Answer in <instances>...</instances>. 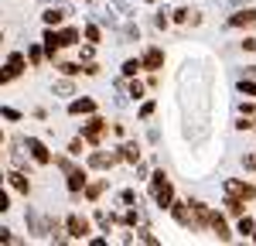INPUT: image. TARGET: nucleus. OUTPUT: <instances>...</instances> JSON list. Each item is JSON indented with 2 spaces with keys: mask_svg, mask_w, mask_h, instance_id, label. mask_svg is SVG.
Here are the masks:
<instances>
[{
  "mask_svg": "<svg viewBox=\"0 0 256 246\" xmlns=\"http://www.w3.org/2000/svg\"><path fill=\"white\" fill-rule=\"evenodd\" d=\"M102 134H106V120H99V116H92V120L82 126V137H86L89 144H99V140H102Z\"/></svg>",
  "mask_w": 256,
  "mask_h": 246,
  "instance_id": "f03ea898",
  "label": "nucleus"
},
{
  "mask_svg": "<svg viewBox=\"0 0 256 246\" xmlns=\"http://www.w3.org/2000/svg\"><path fill=\"white\" fill-rule=\"evenodd\" d=\"M229 24L232 28H250V24H256V10H239V14L229 18Z\"/></svg>",
  "mask_w": 256,
  "mask_h": 246,
  "instance_id": "0eeeda50",
  "label": "nucleus"
},
{
  "mask_svg": "<svg viewBox=\"0 0 256 246\" xmlns=\"http://www.w3.org/2000/svg\"><path fill=\"white\" fill-rule=\"evenodd\" d=\"M140 68H144V62H137V58H130L126 65H123V76H137Z\"/></svg>",
  "mask_w": 256,
  "mask_h": 246,
  "instance_id": "6ab92c4d",
  "label": "nucleus"
},
{
  "mask_svg": "<svg viewBox=\"0 0 256 246\" xmlns=\"http://www.w3.org/2000/svg\"><path fill=\"white\" fill-rule=\"evenodd\" d=\"M164 65V52L160 48H150L147 55H144V68H160Z\"/></svg>",
  "mask_w": 256,
  "mask_h": 246,
  "instance_id": "1a4fd4ad",
  "label": "nucleus"
},
{
  "mask_svg": "<svg viewBox=\"0 0 256 246\" xmlns=\"http://www.w3.org/2000/svg\"><path fill=\"white\" fill-rule=\"evenodd\" d=\"M62 18H65V10H55V7H52V10H44V24H52V28H55V24H62Z\"/></svg>",
  "mask_w": 256,
  "mask_h": 246,
  "instance_id": "2eb2a0df",
  "label": "nucleus"
},
{
  "mask_svg": "<svg viewBox=\"0 0 256 246\" xmlns=\"http://www.w3.org/2000/svg\"><path fill=\"white\" fill-rule=\"evenodd\" d=\"M242 164H246V168H256V154H246V158H242Z\"/></svg>",
  "mask_w": 256,
  "mask_h": 246,
  "instance_id": "7c9ffc66",
  "label": "nucleus"
},
{
  "mask_svg": "<svg viewBox=\"0 0 256 246\" xmlns=\"http://www.w3.org/2000/svg\"><path fill=\"white\" fill-rule=\"evenodd\" d=\"M86 188V171H68V192H82Z\"/></svg>",
  "mask_w": 256,
  "mask_h": 246,
  "instance_id": "9d476101",
  "label": "nucleus"
},
{
  "mask_svg": "<svg viewBox=\"0 0 256 246\" xmlns=\"http://www.w3.org/2000/svg\"><path fill=\"white\" fill-rule=\"evenodd\" d=\"M226 212H229V216H242V198H232V195H229V202H226Z\"/></svg>",
  "mask_w": 256,
  "mask_h": 246,
  "instance_id": "f3484780",
  "label": "nucleus"
},
{
  "mask_svg": "<svg viewBox=\"0 0 256 246\" xmlns=\"http://www.w3.org/2000/svg\"><path fill=\"white\" fill-rule=\"evenodd\" d=\"M62 48V38L55 34V31H44V52H48V58H55Z\"/></svg>",
  "mask_w": 256,
  "mask_h": 246,
  "instance_id": "6e6552de",
  "label": "nucleus"
},
{
  "mask_svg": "<svg viewBox=\"0 0 256 246\" xmlns=\"http://www.w3.org/2000/svg\"><path fill=\"white\" fill-rule=\"evenodd\" d=\"M250 236H253V240H256V229H253V232H250Z\"/></svg>",
  "mask_w": 256,
  "mask_h": 246,
  "instance_id": "2f4dec72",
  "label": "nucleus"
},
{
  "mask_svg": "<svg viewBox=\"0 0 256 246\" xmlns=\"http://www.w3.org/2000/svg\"><path fill=\"white\" fill-rule=\"evenodd\" d=\"M0 116H4V120H20V113H18V110H10V106H4Z\"/></svg>",
  "mask_w": 256,
  "mask_h": 246,
  "instance_id": "5701e85b",
  "label": "nucleus"
},
{
  "mask_svg": "<svg viewBox=\"0 0 256 246\" xmlns=\"http://www.w3.org/2000/svg\"><path fill=\"white\" fill-rule=\"evenodd\" d=\"M102 192H106V182H96V184H89V188H86V195H89V198H99Z\"/></svg>",
  "mask_w": 256,
  "mask_h": 246,
  "instance_id": "aec40b11",
  "label": "nucleus"
},
{
  "mask_svg": "<svg viewBox=\"0 0 256 246\" xmlns=\"http://www.w3.org/2000/svg\"><path fill=\"white\" fill-rule=\"evenodd\" d=\"M10 79H18V76H14L10 68H0V86H7V82H10Z\"/></svg>",
  "mask_w": 256,
  "mask_h": 246,
  "instance_id": "b1692460",
  "label": "nucleus"
},
{
  "mask_svg": "<svg viewBox=\"0 0 256 246\" xmlns=\"http://www.w3.org/2000/svg\"><path fill=\"white\" fill-rule=\"evenodd\" d=\"M28 58H31V65H41V48H38V44L28 48Z\"/></svg>",
  "mask_w": 256,
  "mask_h": 246,
  "instance_id": "4be33fe9",
  "label": "nucleus"
},
{
  "mask_svg": "<svg viewBox=\"0 0 256 246\" xmlns=\"http://www.w3.org/2000/svg\"><path fill=\"white\" fill-rule=\"evenodd\" d=\"M239 89H242V92H250V96H256V82H246V79H242V82H239Z\"/></svg>",
  "mask_w": 256,
  "mask_h": 246,
  "instance_id": "393cba45",
  "label": "nucleus"
},
{
  "mask_svg": "<svg viewBox=\"0 0 256 246\" xmlns=\"http://www.w3.org/2000/svg\"><path fill=\"white\" fill-rule=\"evenodd\" d=\"M0 243H14V236H10V229H0Z\"/></svg>",
  "mask_w": 256,
  "mask_h": 246,
  "instance_id": "c756f323",
  "label": "nucleus"
},
{
  "mask_svg": "<svg viewBox=\"0 0 256 246\" xmlns=\"http://www.w3.org/2000/svg\"><path fill=\"white\" fill-rule=\"evenodd\" d=\"M58 68L65 72V76H79V72H82V65H76V62H62Z\"/></svg>",
  "mask_w": 256,
  "mask_h": 246,
  "instance_id": "412c9836",
  "label": "nucleus"
},
{
  "mask_svg": "<svg viewBox=\"0 0 256 246\" xmlns=\"http://www.w3.org/2000/svg\"><path fill=\"white\" fill-rule=\"evenodd\" d=\"M86 38L96 44V41H99V28H92V24H89V28H86Z\"/></svg>",
  "mask_w": 256,
  "mask_h": 246,
  "instance_id": "a878e982",
  "label": "nucleus"
},
{
  "mask_svg": "<svg viewBox=\"0 0 256 246\" xmlns=\"http://www.w3.org/2000/svg\"><path fill=\"white\" fill-rule=\"evenodd\" d=\"M150 4H154V0H150Z\"/></svg>",
  "mask_w": 256,
  "mask_h": 246,
  "instance_id": "f704fd0d",
  "label": "nucleus"
},
{
  "mask_svg": "<svg viewBox=\"0 0 256 246\" xmlns=\"http://www.w3.org/2000/svg\"><path fill=\"white\" fill-rule=\"evenodd\" d=\"M68 154H82V140H72V144H68Z\"/></svg>",
  "mask_w": 256,
  "mask_h": 246,
  "instance_id": "c85d7f7f",
  "label": "nucleus"
},
{
  "mask_svg": "<svg viewBox=\"0 0 256 246\" xmlns=\"http://www.w3.org/2000/svg\"><path fill=\"white\" fill-rule=\"evenodd\" d=\"M92 110H96L92 100H76L72 106H68V113H76V116H79V113H92Z\"/></svg>",
  "mask_w": 256,
  "mask_h": 246,
  "instance_id": "ddd939ff",
  "label": "nucleus"
},
{
  "mask_svg": "<svg viewBox=\"0 0 256 246\" xmlns=\"http://www.w3.org/2000/svg\"><path fill=\"white\" fill-rule=\"evenodd\" d=\"M208 229L216 232V236L222 240V243H226V240H232V232H229V226H226V219H222V216H216V212H212V219H208Z\"/></svg>",
  "mask_w": 256,
  "mask_h": 246,
  "instance_id": "423d86ee",
  "label": "nucleus"
},
{
  "mask_svg": "<svg viewBox=\"0 0 256 246\" xmlns=\"http://www.w3.org/2000/svg\"><path fill=\"white\" fill-rule=\"evenodd\" d=\"M7 178H10V184H14L18 192H24V195H28V188H31V182H28V174H24V171H14V174H7Z\"/></svg>",
  "mask_w": 256,
  "mask_h": 246,
  "instance_id": "9b49d317",
  "label": "nucleus"
},
{
  "mask_svg": "<svg viewBox=\"0 0 256 246\" xmlns=\"http://www.w3.org/2000/svg\"><path fill=\"white\" fill-rule=\"evenodd\" d=\"M28 150H31V158H34L38 164H52V154H48V147H44L38 137H31V140H28Z\"/></svg>",
  "mask_w": 256,
  "mask_h": 246,
  "instance_id": "39448f33",
  "label": "nucleus"
},
{
  "mask_svg": "<svg viewBox=\"0 0 256 246\" xmlns=\"http://www.w3.org/2000/svg\"><path fill=\"white\" fill-rule=\"evenodd\" d=\"M7 208H10V198H7V192L0 188V212H7Z\"/></svg>",
  "mask_w": 256,
  "mask_h": 246,
  "instance_id": "bb28decb",
  "label": "nucleus"
},
{
  "mask_svg": "<svg viewBox=\"0 0 256 246\" xmlns=\"http://www.w3.org/2000/svg\"><path fill=\"white\" fill-rule=\"evenodd\" d=\"M150 195H154V202L160 205V208H171V202H174V188H171V182L164 178V174H154V182H150Z\"/></svg>",
  "mask_w": 256,
  "mask_h": 246,
  "instance_id": "f257e3e1",
  "label": "nucleus"
},
{
  "mask_svg": "<svg viewBox=\"0 0 256 246\" xmlns=\"http://www.w3.org/2000/svg\"><path fill=\"white\" fill-rule=\"evenodd\" d=\"M130 96H134V100H140V96H144V86H140V82H134V86H130Z\"/></svg>",
  "mask_w": 256,
  "mask_h": 246,
  "instance_id": "cd10ccee",
  "label": "nucleus"
},
{
  "mask_svg": "<svg viewBox=\"0 0 256 246\" xmlns=\"http://www.w3.org/2000/svg\"><path fill=\"white\" fill-rule=\"evenodd\" d=\"M0 182H4V174H0Z\"/></svg>",
  "mask_w": 256,
  "mask_h": 246,
  "instance_id": "72a5a7b5",
  "label": "nucleus"
},
{
  "mask_svg": "<svg viewBox=\"0 0 256 246\" xmlns=\"http://www.w3.org/2000/svg\"><path fill=\"white\" fill-rule=\"evenodd\" d=\"M68 236L72 240H86L89 236V219H82V216H68Z\"/></svg>",
  "mask_w": 256,
  "mask_h": 246,
  "instance_id": "7ed1b4c3",
  "label": "nucleus"
},
{
  "mask_svg": "<svg viewBox=\"0 0 256 246\" xmlns=\"http://www.w3.org/2000/svg\"><path fill=\"white\" fill-rule=\"evenodd\" d=\"M0 44H4V34H0Z\"/></svg>",
  "mask_w": 256,
  "mask_h": 246,
  "instance_id": "473e14b6",
  "label": "nucleus"
},
{
  "mask_svg": "<svg viewBox=\"0 0 256 246\" xmlns=\"http://www.w3.org/2000/svg\"><path fill=\"white\" fill-rule=\"evenodd\" d=\"M24 65H28V58H24V55H20V52H14V55H10V58H7V68H10V72H14V76H20V72H24Z\"/></svg>",
  "mask_w": 256,
  "mask_h": 246,
  "instance_id": "f8f14e48",
  "label": "nucleus"
},
{
  "mask_svg": "<svg viewBox=\"0 0 256 246\" xmlns=\"http://www.w3.org/2000/svg\"><path fill=\"white\" fill-rule=\"evenodd\" d=\"M226 192H229L232 198H242V202H246V198H253V195H256V184H246V182H226Z\"/></svg>",
  "mask_w": 256,
  "mask_h": 246,
  "instance_id": "20e7f679",
  "label": "nucleus"
},
{
  "mask_svg": "<svg viewBox=\"0 0 256 246\" xmlns=\"http://www.w3.org/2000/svg\"><path fill=\"white\" fill-rule=\"evenodd\" d=\"M58 38H62V44H79V31L76 28H65Z\"/></svg>",
  "mask_w": 256,
  "mask_h": 246,
  "instance_id": "dca6fc26",
  "label": "nucleus"
},
{
  "mask_svg": "<svg viewBox=\"0 0 256 246\" xmlns=\"http://www.w3.org/2000/svg\"><path fill=\"white\" fill-rule=\"evenodd\" d=\"M253 229H256V222L250 219V216H239V232H242V236H250Z\"/></svg>",
  "mask_w": 256,
  "mask_h": 246,
  "instance_id": "a211bd4d",
  "label": "nucleus"
},
{
  "mask_svg": "<svg viewBox=\"0 0 256 246\" xmlns=\"http://www.w3.org/2000/svg\"><path fill=\"white\" fill-rule=\"evenodd\" d=\"M140 158V147L137 144H123V154H120V161H137Z\"/></svg>",
  "mask_w": 256,
  "mask_h": 246,
  "instance_id": "4468645a",
  "label": "nucleus"
}]
</instances>
